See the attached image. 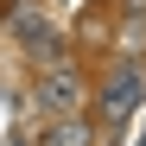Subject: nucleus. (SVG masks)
Instances as JSON below:
<instances>
[{
	"label": "nucleus",
	"instance_id": "f257e3e1",
	"mask_svg": "<svg viewBox=\"0 0 146 146\" xmlns=\"http://www.w3.org/2000/svg\"><path fill=\"white\" fill-rule=\"evenodd\" d=\"M38 108L76 114V108H83V76H76L70 64H51V70H44V83H38Z\"/></svg>",
	"mask_w": 146,
	"mask_h": 146
},
{
	"label": "nucleus",
	"instance_id": "f03ea898",
	"mask_svg": "<svg viewBox=\"0 0 146 146\" xmlns=\"http://www.w3.org/2000/svg\"><path fill=\"white\" fill-rule=\"evenodd\" d=\"M19 32H26V51H32L38 64H57V51H64V44H57V32L44 26V19H32V13H26V19H19Z\"/></svg>",
	"mask_w": 146,
	"mask_h": 146
},
{
	"label": "nucleus",
	"instance_id": "7ed1b4c3",
	"mask_svg": "<svg viewBox=\"0 0 146 146\" xmlns=\"http://www.w3.org/2000/svg\"><path fill=\"white\" fill-rule=\"evenodd\" d=\"M133 102H140V76H133V70H121V76L108 83V95H102V108L121 121V114H133Z\"/></svg>",
	"mask_w": 146,
	"mask_h": 146
},
{
	"label": "nucleus",
	"instance_id": "20e7f679",
	"mask_svg": "<svg viewBox=\"0 0 146 146\" xmlns=\"http://www.w3.org/2000/svg\"><path fill=\"white\" fill-rule=\"evenodd\" d=\"M44 146H89V127H83L76 114H64L57 127H51V140H44Z\"/></svg>",
	"mask_w": 146,
	"mask_h": 146
},
{
	"label": "nucleus",
	"instance_id": "39448f33",
	"mask_svg": "<svg viewBox=\"0 0 146 146\" xmlns=\"http://www.w3.org/2000/svg\"><path fill=\"white\" fill-rule=\"evenodd\" d=\"M140 146H146V140H140Z\"/></svg>",
	"mask_w": 146,
	"mask_h": 146
}]
</instances>
